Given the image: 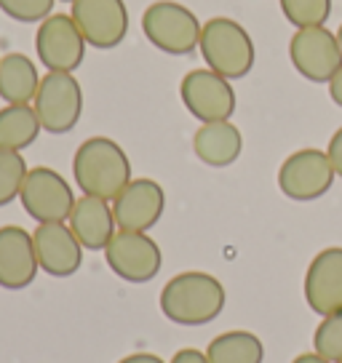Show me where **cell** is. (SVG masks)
Returning <instances> with one entry per match:
<instances>
[{"label": "cell", "mask_w": 342, "mask_h": 363, "mask_svg": "<svg viewBox=\"0 0 342 363\" xmlns=\"http://www.w3.org/2000/svg\"><path fill=\"white\" fill-rule=\"evenodd\" d=\"M278 3L289 24H294L297 30L326 24L331 16V0H278Z\"/></svg>", "instance_id": "cell-23"}, {"label": "cell", "mask_w": 342, "mask_h": 363, "mask_svg": "<svg viewBox=\"0 0 342 363\" xmlns=\"http://www.w3.org/2000/svg\"><path fill=\"white\" fill-rule=\"evenodd\" d=\"M107 267L128 284H148L163 267L160 246L148 233H131V230H115L110 243L104 246Z\"/></svg>", "instance_id": "cell-10"}, {"label": "cell", "mask_w": 342, "mask_h": 363, "mask_svg": "<svg viewBox=\"0 0 342 363\" xmlns=\"http://www.w3.org/2000/svg\"><path fill=\"white\" fill-rule=\"evenodd\" d=\"M313 350L329 363L342 361V310L321 318L319 329L313 334Z\"/></svg>", "instance_id": "cell-24"}, {"label": "cell", "mask_w": 342, "mask_h": 363, "mask_svg": "<svg viewBox=\"0 0 342 363\" xmlns=\"http://www.w3.org/2000/svg\"><path fill=\"white\" fill-rule=\"evenodd\" d=\"M70 16L75 19L86 43L107 51L115 48L128 33L126 0H72Z\"/></svg>", "instance_id": "cell-12"}, {"label": "cell", "mask_w": 342, "mask_h": 363, "mask_svg": "<svg viewBox=\"0 0 342 363\" xmlns=\"http://www.w3.org/2000/svg\"><path fill=\"white\" fill-rule=\"evenodd\" d=\"M337 363H342V361H337Z\"/></svg>", "instance_id": "cell-33"}, {"label": "cell", "mask_w": 342, "mask_h": 363, "mask_svg": "<svg viewBox=\"0 0 342 363\" xmlns=\"http://www.w3.org/2000/svg\"><path fill=\"white\" fill-rule=\"evenodd\" d=\"M201 27L187 6L177 0H155L142 13V33L150 43L171 57H187L201 43Z\"/></svg>", "instance_id": "cell-4"}, {"label": "cell", "mask_w": 342, "mask_h": 363, "mask_svg": "<svg viewBox=\"0 0 342 363\" xmlns=\"http://www.w3.org/2000/svg\"><path fill=\"white\" fill-rule=\"evenodd\" d=\"M292 363H329V361H326V358H321L319 352L313 350V352H299Z\"/></svg>", "instance_id": "cell-30"}, {"label": "cell", "mask_w": 342, "mask_h": 363, "mask_svg": "<svg viewBox=\"0 0 342 363\" xmlns=\"http://www.w3.org/2000/svg\"><path fill=\"white\" fill-rule=\"evenodd\" d=\"M19 201L38 225H48V222H67L75 206V193L59 171L48 166H33L24 177Z\"/></svg>", "instance_id": "cell-7"}, {"label": "cell", "mask_w": 342, "mask_h": 363, "mask_svg": "<svg viewBox=\"0 0 342 363\" xmlns=\"http://www.w3.org/2000/svg\"><path fill=\"white\" fill-rule=\"evenodd\" d=\"M169 363H209L204 350H195V347H182V350L174 352V358Z\"/></svg>", "instance_id": "cell-27"}, {"label": "cell", "mask_w": 342, "mask_h": 363, "mask_svg": "<svg viewBox=\"0 0 342 363\" xmlns=\"http://www.w3.org/2000/svg\"><path fill=\"white\" fill-rule=\"evenodd\" d=\"M180 96L187 113L201 123L230 121L236 113V91L230 80L209 67L190 69L180 83Z\"/></svg>", "instance_id": "cell-11"}, {"label": "cell", "mask_w": 342, "mask_h": 363, "mask_svg": "<svg viewBox=\"0 0 342 363\" xmlns=\"http://www.w3.org/2000/svg\"><path fill=\"white\" fill-rule=\"evenodd\" d=\"M86 38L70 13H51L38 24L35 51L48 72H75L86 57Z\"/></svg>", "instance_id": "cell-9"}, {"label": "cell", "mask_w": 342, "mask_h": 363, "mask_svg": "<svg viewBox=\"0 0 342 363\" xmlns=\"http://www.w3.org/2000/svg\"><path fill=\"white\" fill-rule=\"evenodd\" d=\"M62 3H72V0H62Z\"/></svg>", "instance_id": "cell-32"}, {"label": "cell", "mask_w": 342, "mask_h": 363, "mask_svg": "<svg viewBox=\"0 0 342 363\" xmlns=\"http://www.w3.org/2000/svg\"><path fill=\"white\" fill-rule=\"evenodd\" d=\"M228 294L211 272L187 270L174 275L160 291V313L180 326H204L225 310Z\"/></svg>", "instance_id": "cell-2"}, {"label": "cell", "mask_w": 342, "mask_h": 363, "mask_svg": "<svg viewBox=\"0 0 342 363\" xmlns=\"http://www.w3.org/2000/svg\"><path fill=\"white\" fill-rule=\"evenodd\" d=\"M72 174L83 195H94L113 203L131 182V160L110 136H89L72 155Z\"/></svg>", "instance_id": "cell-1"}, {"label": "cell", "mask_w": 342, "mask_h": 363, "mask_svg": "<svg viewBox=\"0 0 342 363\" xmlns=\"http://www.w3.org/2000/svg\"><path fill=\"white\" fill-rule=\"evenodd\" d=\"M118 363H163L158 355H153V352H131V355H126L121 358Z\"/></svg>", "instance_id": "cell-29"}, {"label": "cell", "mask_w": 342, "mask_h": 363, "mask_svg": "<svg viewBox=\"0 0 342 363\" xmlns=\"http://www.w3.org/2000/svg\"><path fill=\"white\" fill-rule=\"evenodd\" d=\"M27 160L16 150H0V206H9L22 193L24 177H27Z\"/></svg>", "instance_id": "cell-22"}, {"label": "cell", "mask_w": 342, "mask_h": 363, "mask_svg": "<svg viewBox=\"0 0 342 363\" xmlns=\"http://www.w3.org/2000/svg\"><path fill=\"white\" fill-rule=\"evenodd\" d=\"M206 358L209 363H263L265 345L251 331H225L209 342Z\"/></svg>", "instance_id": "cell-21"}, {"label": "cell", "mask_w": 342, "mask_h": 363, "mask_svg": "<svg viewBox=\"0 0 342 363\" xmlns=\"http://www.w3.org/2000/svg\"><path fill=\"white\" fill-rule=\"evenodd\" d=\"M0 59H3V57H0Z\"/></svg>", "instance_id": "cell-34"}, {"label": "cell", "mask_w": 342, "mask_h": 363, "mask_svg": "<svg viewBox=\"0 0 342 363\" xmlns=\"http://www.w3.org/2000/svg\"><path fill=\"white\" fill-rule=\"evenodd\" d=\"M289 59L305 80L329 83L342 67V48L337 43V33H331L326 24L294 30L289 40Z\"/></svg>", "instance_id": "cell-8"}, {"label": "cell", "mask_w": 342, "mask_h": 363, "mask_svg": "<svg viewBox=\"0 0 342 363\" xmlns=\"http://www.w3.org/2000/svg\"><path fill=\"white\" fill-rule=\"evenodd\" d=\"M40 272L35 254L33 233L19 225L0 227V286L9 291H22Z\"/></svg>", "instance_id": "cell-16"}, {"label": "cell", "mask_w": 342, "mask_h": 363, "mask_svg": "<svg viewBox=\"0 0 342 363\" xmlns=\"http://www.w3.org/2000/svg\"><path fill=\"white\" fill-rule=\"evenodd\" d=\"M329 86V96H331V102L337 104V107H342V67L337 69V75L326 83Z\"/></svg>", "instance_id": "cell-28"}, {"label": "cell", "mask_w": 342, "mask_h": 363, "mask_svg": "<svg viewBox=\"0 0 342 363\" xmlns=\"http://www.w3.org/2000/svg\"><path fill=\"white\" fill-rule=\"evenodd\" d=\"M40 75L27 54H6L0 59V99L6 104H33Z\"/></svg>", "instance_id": "cell-19"}, {"label": "cell", "mask_w": 342, "mask_h": 363, "mask_svg": "<svg viewBox=\"0 0 342 363\" xmlns=\"http://www.w3.org/2000/svg\"><path fill=\"white\" fill-rule=\"evenodd\" d=\"M302 294L321 318L342 310V246H329L310 259Z\"/></svg>", "instance_id": "cell-14"}, {"label": "cell", "mask_w": 342, "mask_h": 363, "mask_svg": "<svg viewBox=\"0 0 342 363\" xmlns=\"http://www.w3.org/2000/svg\"><path fill=\"white\" fill-rule=\"evenodd\" d=\"M43 125L33 104H6L0 110V150L22 152L33 145Z\"/></svg>", "instance_id": "cell-20"}, {"label": "cell", "mask_w": 342, "mask_h": 363, "mask_svg": "<svg viewBox=\"0 0 342 363\" xmlns=\"http://www.w3.org/2000/svg\"><path fill=\"white\" fill-rule=\"evenodd\" d=\"M38 121L48 134H67L83 113V91L72 72H46L33 99Z\"/></svg>", "instance_id": "cell-5"}, {"label": "cell", "mask_w": 342, "mask_h": 363, "mask_svg": "<svg viewBox=\"0 0 342 363\" xmlns=\"http://www.w3.org/2000/svg\"><path fill=\"white\" fill-rule=\"evenodd\" d=\"M326 155H329L331 166L337 171V177H342V125L331 134L329 147H326Z\"/></svg>", "instance_id": "cell-26"}, {"label": "cell", "mask_w": 342, "mask_h": 363, "mask_svg": "<svg viewBox=\"0 0 342 363\" xmlns=\"http://www.w3.org/2000/svg\"><path fill=\"white\" fill-rule=\"evenodd\" d=\"M67 225L86 251H104V246L110 243V238L118 230L113 216V203L102 201V198H94V195L75 198Z\"/></svg>", "instance_id": "cell-17"}, {"label": "cell", "mask_w": 342, "mask_h": 363, "mask_svg": "<svg viewBox=\"0 0 342 363\" xmlns=\"http://www.w3.org/2000/svg\"><path fill=\"white\" fill-rule=\"evenodd\" d=\"M337 43H340V48H342V24H340V30H337Z\"/></svg>", "instance_id": "cell-31"}, {"label": "cell", "mask_w": 342, "mask_h": 363, "mask_svg": "<svg viewBox=\"0 0 342 363\" xmlns=\"http://www.w3.org/2000/svg\"><path fill=\"white\" fill-rule=\"evenodd\" d=\"M337 171L331 166L326 150L305 147L292 152L278 169V187L286 198L308 203L326 195L334 184Z\"/></svg>", "instance_id": "cell-6"}, {"label": "cell", "mask_w": 342, "mask_h": 363, "mask_svg": "<svg viewBox=\"0 0 342 363\" xmlns=\"http://www.w3.org/2000/svg\"><path fill=\"white\" fill-rule=\"evenodd\" d=\"M35 254L40 270L51 278H70L83 264V246L67 222H48L33 230Z\"/></svg>", "instance_id": "cell-15"}, {"label": "cell", "mask_w": 342, "mask_h": 363, "mask_svg": "<svg viewBox=\"0 0 342 363\" xmlns=\"http://www.w3.org/2000/svg\"><path fill=\"white\" fill-rule=\"evenodd\" d=\"M57 0H0V11L24 24H40L54 13Z\"/></svg>", "instance_id": "cell-25"}, {"label": "cell", "mask_w": 342, "mask_h": 363, "mask_svg": "<svg viewBox=\"0 0 342 363\" xmlns=\"http://www.w3.org/2000/svg\"><path fill=\"white\" fill-rule=\"evenodd\" d=\"M166 208V193L155 179L139 177L126 184L113 201V216L118 230L148 233L160 222Z\"/></svg>", "instance_id": "cell-13"}, {"label": "cell", "mask_w": 342, "mask_h": 363, "mask_svg": "<svg viewBox=\"0 0 342 363\" xmlns=\"http://www.w3.org/2000/svg\"><path fill=\"white\" fill-rule=\"evenodd\" d=\"M241 150H243V136H241L238 125H233L230 121L201 123V128L193 136L195 158L211 169L233 166L241 158Z\"/></svg>", "instance_id": "cell-18"}, {"label": "cell", "mask_w": 342, "mask_h": 363, "mask_svg": "<svg viewBox=\"0 0 342 363\" xmlns=\"http://www.w3.org/2000/svg\"><path fill=\"white\" fill-rule=\"evenodd\" d=\"M198 51L204 57L206 67L228 80L246 78L254 67V40L246 27L228 16H214L201 27Z\"/></svg>", "instance_id": "cell-3"}]
</instances>
